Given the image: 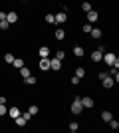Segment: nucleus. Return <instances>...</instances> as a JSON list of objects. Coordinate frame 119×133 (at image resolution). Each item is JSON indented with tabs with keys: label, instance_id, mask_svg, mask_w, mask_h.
<instances>
[{
	"label": "nucleus",
	"instance_id": "f257e3e1",
	"mask_svg": "<svg viewBox=\"0 0 119 133\" xmlns=\"http://www.w3.org/2000/svg\"><path fill=\"white\" fill-rule=\"evenodd\" d=\"M101 60L105 62L109 68H119V58H117L115 54H111V52H103Z\"/></svg>",
	"mask_w": 119,
	"mask_h": 133
},
{
	"label": "nucleus",
	"instance_id": "f03ea898",
	"mask_svg": "<svg viewBox=\"0 0 119 133\" xmlns=\"http://www.w3.org/2000/svg\"><path fill=\"white\" fill-rule=\"evenodd\" d=\"M72 113H75V115H79V113H83V105H81V101H79V97H75V99L72 101Z\"/></svg>",
	"mask_w": 119,
	"mask_h": 133
},
{
	"label": "nucleus",
	"instance_id": "7ed1b4c3",
	"mask_svg": "<svg viewBox=\"0 0 119 133\" xmlns=\"http://www.w3.org/2000/svg\"><path fill=\"white\" fill-rule=\"evenodd\" d=\"M79 101H81V105H83V107H87V109L95 105V101H93V97H89V95H83V97H79Z\"/></svg>",
	"mask_w": 119,
	"mask_h": 133
},
{
	"label": "nucleus",
	"instance_id": "20e7f679",
	"mask_svg": "<svg viewBox=\"0 0 119 133\" xmlns=\"http://www.w3.org/2000/svg\"><path fill=\"white\" fill-rule=\"evenodd\" d=\"M50 68L54 70V72H60V70H62V60H58V58H52V60H50Z\"/></svg>",
	"mask_w": 119,
	"mask_h": 133
},
{
	"label": "nucleus",
	"instance_id": "39448f33",
	"mask_svg": "<svg viewBox=\"0 0 119 133\" xmlns=\"http://www.w3.org/2000/svg\"><path fill=\"white\" fill-rule=\"evenodd\" d=\"M85 14H87V22L89 24H93V22H97V18H99V14H97L95 10H93V8H91L89 12H85Z\"/></svg>",
	"mask_w": 119,
	"mask_h": 133
},
{
	"label": "nucleus",
	"instance_id": "423d86ee",
	"mask_svg": "<svg viewBox=\"0 0 119 133\" xmlns=\"http://www.w3.org/2000/svg\"><path fill=\"white\" fill-rule=\"evenodd\" d=\"M40 70H42V72H48V70H50V58H40Z\"/></svg>",
	"mask_w": 119,
	"mask_h": 133
},
{
	"label": "nucleus",
	"instance_id": "0eeeda50",
	"mask_svg": "<svg viewBox=\"0 0 119 133\" xmlns=\"http://www.w3.org/2000/svg\"><path fill=\"white\" fill-rule=\"evenodd\" d=\"M54 16H56V24H64V22H68V14H66V12H60V14H54Z\"/></svg>",
	"mask_w": 119,
	"mask_h": 133
},
{
	"label": "nucleus",
	"instance_id": "6e6552de",
	"mask_svg": "<svg viewBox=\"0 0 119 133\" xmlns=\"http://www.w3.org/2000/svg\"><path fill=\"white\" fill-rule=\"evenodd\" d=\"M6 22L8 24H16L18 22V14L16 12H8V14H6Z\"/></svg>",
	"mask_w": 119,
	"mask_h": 133
},
{
	"label": "nucleus",
	"instance_id": "1a4fd4ad",
	"mask_svg": "<svg viewBox=\"0 0 119 133\" xmlns=\"http://www.w3.org/2000/svg\"><path fill=\"white\" fill-rule=\"evenodd\" d=\"M101 82H103V88H113V83H115V79L113 78H111V76H107V78H105V79H101Z\"/></svg>",
	"mask_w": 119,
	"mask_h": 133
},
{
	"label": "nucleus",
	"instance_id": "9d476101",
	"mask_svg": "<svg viewBox=\"0 0 119 133\" xmlns=\"http://www.w3.org/2000/svg\"><path fill=\"white\" fill-rule=\"evenodd\" d=\"M40 58H50V48H48V46H42V48H40Z\"/></svg>",
	"mask_w": 119,
	"mask_h": 133
},
{
	"label": "nucleus",
	"instance_id": "9b49d317",
	"mask_svg": "<svg viewBox=\"0 0 119 133\" xmlns=\"http://www.w3.org/2000/svg\"><path fill=\"white\" fill-rule=\"evenodd\" d=\"M89 34H91V38L99 40V38H101V34H103V32L99 30V28H91V32H89Z\"/></svg>",
	"mask_w": 119,
	"mask_h": 133
},
{
	"label": "nucleus",
	"instance_id": "f8f14e48",
	"mask_svg": "<svg viewBox=\"0 0 119 133\" xmlns=\"http://www.w3.org/2000/svg\"><path fill=\"white\" fill-rule=\"evenodd\" d=\"M101 52H99V50H93V52H91V60H93V62H101Z\"/></svg>",
	"mask_w": 119,
	"mask_h": 133
},
{
	"label": "nucleus",
	"instance_id": "ddd939ff",
	"mask_svg": "<svg viewBox=\"0 0 119 133\" xmlns=\"http://www.w3.org/2000/svg\"><path fill=\"white\" fill-rule=\"evenodd\" d=\"M8 115H10L12 119H16V117L20 115V109H18V107H10V109H8Z\"/></svg>",
	"mask_w": 119,
	"mask_h": 133
},
{
	"label": "nucleus",
	"instance_id": "4468645a",
	"mask_svg": "<svg viewBox=\"0 0 119 133\" xmlns=\"http://www.w3.org/2000/svg\"><path fill=\"white\" fill-rule=\"evenodd\" d=\"M74 56H78V58H83V48L75 44V46H74Z\"/></svg>",
	"mask_w": 119,
	"mask_h": 133
},
{
	"label": "nucleus",
	"instance_id": "2eb2a0df",
	"mask_svg": "<svg viewBox=\"0 0 119 133\" xmlns=\"http://www.w3.org/2000/svg\"><path fill=\"white\" fill-rule=\"evenodd\" d=\"M12 66H14V68H18V70H20V68L24 66V60H22V58H14V62H12Z\"/></svg>",
	"mask_w": 119,
	"mask_h": 133
},
{
	"label": "nucleus",
	"instance_id": "dca6fc26",
	"mask_svg": "<svg viewBox=\"0 0 119 133\" xmlns=\"http://www.w3.org/2000/svg\"><path fill=\"white\" fill-rule=\"evenodd\" d=\"M20 76H22V78H28V76H32V74H30V68L22 66V68H20Z\"/></svg>",
	"mask_w": 119,
	"mask_h": 133
},
{
	"label": "nucleus",
	"instance_id": "f3484780",
	"mask_svg": "<svg viewBox=\"0 0 119 133\" xmlns=\"http://www.w3.org/2000/svg\"><path fill=\"white\" fill-rule=\"evenodd\" d=\"M14 121H16V125H18V127H24V125H26V123H28V121H26V119H24L22 115H18L16 119H14Z\"/></svg>",
	"mask_w": 119,
	"mask_h": 133
},
{
	"label": "nucleus",
	"instance_id": "a211bd4d",
	"mask_svg": "<svg viewBox=\"0 0 119 133\" xmlns=\"http://www.w3.org/2000/svg\"><path fill=\"white\" fill-rule=\"evenodd\" d=\"M64 38H66V32H64L62 28H58L56 30V40H64Z\"/></svg>",
	"mask_w": 119,
	"mask_h": 133
},
{
	"label": "nucleus",
	"instance_id": "6ab92c4d",
	"mask_svg": "<svg viewBox=\"0 0 119 133\" xmlns=\"http://www.w3.org/2000/svg\"><path fill=\"white\" fill-rule=\"evenodd\" d=\"M107 123H109V127H111V129H117L119 127V121H117V119H113V117H111Z\"/></svg>",
	"mask_w": 119,
	"mask_h": 133
},
{
	"label": "nucleus",
	"instance_id": "aec40b11",
	"mask_svg": "<svg viewBox=\"0 0 119 133\" xmlns=\"http://www.w3.org/2000/svg\"><path fill=\"white\" fill-rule=\"evenodd\" d=\"M68 129H69V131H72V133H75V131H78V129H79V125H78V123H75V121H72V123H69V125H68Z\"/></svg>",
	"mask_w": 119,
	"mask_h": 133
},
{
	"label": "nucleus",
	"instance_id": "412c9836",
	"mask_svg": "<svg viewBox=\"0 0 119 133\" xmlns=\"http://www.w3.org/2000/svg\"><path fill=\"white\" fill-rule=\"evenodd\" d=\"M24 83H28V85H34V83H36V78H34V76H28V78H24Z\"/></svg>",
	"mask_w": 119,
	"mask_h": 133
},
{
	"label": "nucleus",
	"instance_id": "4be33fe9",
	"mask_svg": "<svg viewBox=\"0 0 119 133\" xmlns=\"http://www.w3.org/2000/svg\"><path fill=\"white\" fill-rule=\"evenodd\" d=\"M46 22L48 24H56V16H54V14H46Z\"/></svg>",
	"mask_w": 119,
	"mask_h": 133
},
{
	"label": "nucleus",
	"instance_id": "5701e85b",
	"mask_svg": "<svg viewBox=\"0 0 119 133\" xmlns=\"http://www.w3.org/2000/svg\"><path fill=\"white\" fill-rule=\"evenodd\" d=\"M111 117H113V115H111V111H103V113H101V119H103V121H109Z\"/></svg>",
	"mask_w": 119,
	"mask_h": 133
},
{
	"label": "nucleus",
	"instance_id": "b1692460",
	"mask_svg": "<svg viewBox=\"0 0 119 133\" xmlns=\"http://www.w3.org/2000/svg\"><path fill=\"white\" fill-rule=\"evenodd\" d=\"M75 76H78V78L81 79V78L85 76V70H83V68H78V70H75Z\"/></svg>",
	"mask_w": 119,
	"mask_h": 133
},
{
	"label": "nucleus",
	"instance_id": "393cba45",
	"mask_svg": "<svg viewBox=\"0 0 119 133\" xmlns=\"http://www.w3.org/2000/svg\"><path fill=\"white\" fill-rule=\"evenodd\" d=\"M4 62L6 64H12V62H14V56L12 54H4Z\"/></svg>",
	"mask_w": 119,
	"mask_h": 133
},
{
	"label": "nucleus",
	"instance_id": "a878e982",
	"mask_svg": "<svg viewBox=\"0 0 119 133\" xmlns=\"http://www.w3.org/2000/svg\"><path fill=\"white\" fill-rule=\"evenodd\" d=\"M8 113V107H6V103H0V115H6Z\"/></svg>",
	"mask_w": 119,
	"mask_h": 133
},
{
	"label": "nucleus",
	"instance_id": "bb28decb",
	"mask_svg": "<svg viewBox=\"0 0 119 133\" xmlns=\"http://www.w3.org/2000/svg\"><path fill=\"white\" fill-rule=\"evenodd\" d=\"M81 10H83V12H89L91 10V4H89V2H83V4H81Z\"/></svg>",
	"mask_w": 119,
	"mask_h": 133
},
{
	"label": "nucleus",
	"instance_id": "cd10ccee",
	"mask_svg": "<svg viewBox=\"0 0 119 133\" xmlns=\"http://www.w3.org/2000/svg\"><path fill=\"white\" fill-rule=\"evenodd\" d=\"M54 58H58V60H62V62H64V58H66V54H64L62 50H58V52H56V56H54Z\"/></svg>",
	"mask_w": 119,
	"mask_h": 133
},
{
	"label": "nucleus",
	"instance_id": "c85d7f7f",
	"mask_svg": "<svg viewBox=\"0 0 119 133\" xmlns=\"http://www.w3.org/2000/svg\"><path fill=\"white\" fill-rule=\"evenodd\" d=\"M8 26H10V24L6 22V20H0V30H8Z\"/></svg>",
	"mask_w": 119,
	"mask_h": 133
},
{
	"label": "nucleus",
	"instance_id": "c756f323",
	"mask_svg": "<svg viewBox=\"0 0 119 133\" xmlns=\"http://www.w3.org/2000/svg\"><path fill=\"white\" fill-rule=\"evenodd\" d=\"M20 115H22L24 119H26V121H30V117H32V113H30V111H24V113H20Z\"/></svg>",
	"mask_w": 119,
	"mask_h": 133
},
{
	"label": "nucleus",
	"instance_id": "7c9ffc66",
	"mask_svg": "<svg viewBox=\"0 0 119 133\" xmlns=\"http://www.w3.org/2000/svg\"><path fill=\"white\" fill-rule=\"evenodd\" d=\"M30 113H32V115H36V113H38V107H36V105H30Z\"/></svg>",
	"mask_w": 119,
	"mask_h": 133
},
{
	"label": "nucleus",
	"instance_id": "2f4dec72",
	"mask_svg": "<svg viewBox=\"0 0 119 133\" xmlns=\"http://www.w3.org/2000/svg\"><path fill=\"white\" fill-rule=\"evenodd\" d=\"M83 32H87V34L91 32V24H89V22H87V24H83Z\"/></svg>",
	"mask_w": 119,
	"mask_h": 133
},
{
	"label": "nucleus",
	"instance_id": "473e14b6",
	"mask_svg": "<svg viewBox=\"0 0 119 133\" xmlns=\"http://www.w3.org/2000/svg\"><path fill=\"white\" fill-rule=\"evenodd\" d=\"M107 76H109L107 72H101V74H99V76H97V78H99V79H105V78H107Z\"/></svg>",
	"mask_w": 119,
	"mask_h": 133
},
{
	"label": "nucleus",
	"instance_id": "72a5a7b5",
	"mask_svg": "<svg viewBox=\"0 0 119 133\" xmlns=\"http://www.w3.org/2000/svg\"><path fill=\"white\" fill-rule=\"evenodd\" d=\"M72 83H74V85H78V83H79V78H78V76H74V78H72Z\"/></svg>",
	"mask_w": 119,
	"mask_h": 133
},
{
	"label": "nucleus",
	"instance_id": "f704fd0d",
	"mask_svg": "<svg viewBox=\"0 0 119 133\" xmlns=\"http://www.w3.org/2000/svg\"><path fill=\"white\" fill-rule=\"evenodd\" d=\"M0 20H6V12H0Z\"/></svg>",
	"mask_w": 119,
	"mask_h": 133
}]
</instances>
